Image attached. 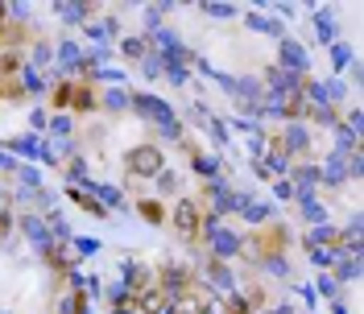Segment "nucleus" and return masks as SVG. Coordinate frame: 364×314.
Here are the masks:
<instances>
[{
    "mask_svg": "<svg viewBox=\"0 0 364 314\" xmlns=\"http://www.w3.org/2000/svg\"><path fill=\"white\" fill-rule=\"evenodd\" d=\"M129 166H141L136 174H158L161 170V153L158 149H133V153H129Z\"/></svg>",
    "mask_w": 364,
    "mask_h": 314,
    "instance_id": "1",
    "label": "nucleus"
},
{
    "mask_svg": "<svg viewBox=\"0 0 364 314\" xmlns=\"http://www.w3.org/2000/svg\"><path fill=\"white\" fill-rule=\"evenodd\" d=\"M174 224L182 227V236H195L199 232V207L195 202H182L178 211H174Z\"/></svg>",
    "mask_w": 364,
    "mask_h": 314,
    "instance_id": "2",
    "label": "nucleus"
},
{
    "mask_svg": "<svg viewBox=\"0 0 364 314\" xmlns=\"http://www.w3.org/2000/svg\"><path fill=\"white\" fill-rule=\"evenodd\" d=\"M161 306H166V293L161 290H149L145 298H141V310L145 314H161Z\"/></svg>",
    "mask_w": 364,
    "mask_h": 314,
    "instance_id": "3",
    "label": "nucleus"
},
{
    "mask_svg": "<svg viewBox=\"0 0 364 314\" xmlns=\"http://www.w3.org/2000/svg\"><path fill=\"white\" fill-rule=\"evenodd\" d=\"M67 99H70V108H79V112H87L91 108V91L87 87H70Z\"/></svg>",
    "mask_w": 364,
    "mask_h": 314,
    "instance_id": "4",
    "label": "nucleus"
},
{
    "mask_svg": "<svg viewBox=\"0 0 364 314\" xmlns=\"http://www.w3.org/2000/svg\"><path fill=\"white\" fill-rule=\"evenodd\" d=\"M261 248H265V252H277V248H282V227L265 232V236H261Z\"/></svg>",
    "mask_w": 364,
    "mask_h": 314,
    "instance_id": "5",
    "label": "nucleus"
},
{
    "mask_svg": "<svg viewBox=\"0 0 364 314\" xmlns=\"http://www.w3.org/2000/svg\"><path fill=\"white\" fill-rule=\"evenodd\" d=\"M141 215H145L149 224H161V207H158L154 199H145V202H141Z\"/></svg>",
    "mask_w": 364,
    "mask_h": 314,
    "instance_id": "6",
    "label": "nucleus"
},
{
    "mask_svg": "<svg viewBox=\"0 0 364 314\" xmlns=\"http://www.w3.org/2000/svg\"><path fill=\"white\" fill-rule=\"evenodd\" d=\"M228 314H249V306H245V298H232V302H228Z\"/></svg>",
    "mask_w": 364,
    "mask_h": 314,
    "instance_id": "7",
    "label": "nucleus"
}]
</instances>
